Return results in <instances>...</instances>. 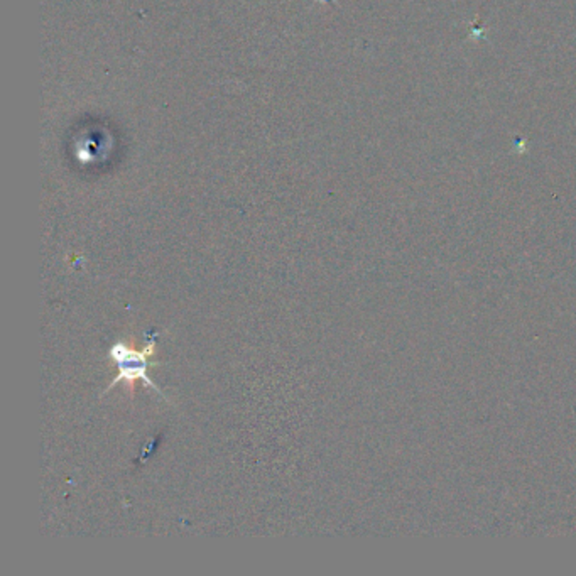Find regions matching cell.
I'll use <instances>...</instances> for the list:
<instances>
[{"label":"cell","mask_w":576,"mask_h":576,"mask_svg":"<svg viewBox=\"0 0 576 576\" xmlns=\"http://www.w3.org/2000/svg\"><path fill=\"white\" fill-rule=\"evenodd\" d=\"M154 339H156V333L153 331V333H151V339H149V335H147L146 349L141 350V352L130 349L124 341H117V343L110 349V357H112V360L117 365L118 376L110 382V386L106 389L104 394L110 392V390L116 388L117 384H120V382L132 384L136 379H141L147 388L153 389L154 392H157L159 396H163V398L167 400L165 392L156 386V382H154L153 379L147 374L149 367L153 365L149 362V359H151V355L154 353V347H156V345H154Z\"/></svg>","instance_id":"1"}]
</instances>
